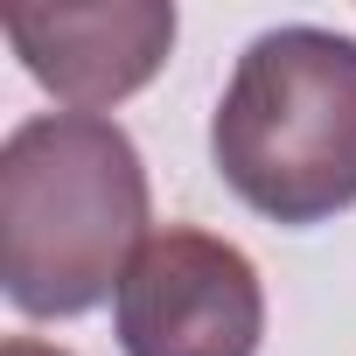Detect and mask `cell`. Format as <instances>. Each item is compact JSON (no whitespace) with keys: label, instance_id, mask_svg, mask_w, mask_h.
Wrapping results in <instances>:
<instances>
[{"label":"cell","instance_id":"1","mask_svg":"<svg viewBox=\"0 0 356 356\" xmlns=\"http://www.w3.org/2000/svg\"><path fill=\"white\" fill-rule=\"evenodd\" d=\"M154 196L133 133L105 112H35L0 147V286L29 321L119 300Z\"/></svg>","mask_w":356,"mask_h":356},{"label":"cell","instance_id":"2","mask_svg":"<svg viewBox=\"0 0 356 356\" xmlns=\"http://www.w3.org/2000/svg\"><path fill=\"white\" fill-rule=\"evenodd\" d=\"M210 161L266 224L314 231L356 210V35L314 22L252 35L210 112Z\"/></svg>","mask_w":356,"mask_h":356},{"label":"cell","instance_id":"3","mask_svg":"<svg viewBox=\"0 0 356 356\" xmlns=\"http://www.w3.org/2000/svg\"><path fill=\"white\" fill-rule=\"evenodd\" d=\"M112 335L126 356H259L266 280L231 238L168 224L126 266Z\"/></svg>","mask_w":356,"mask_h":356},{"label":"cell","instance_id":"4","mask_svg":"<svg viewBox=\"0 0 356 356\" xmlns=\"http://www.w3.org/2000/svg\"><path fill=\"white\" fill-rule=\"evenodd\" d=\"M175 0H84V8H8L0 35L63 112H112L147 91L175 49Z\"/></svg>","mask_w":356,"mask_h":356},{"label":"cell","instance_id":"5","mask_svg":"<svg viewBox=\"0 0 356 356\" xmlns=\"http://www.w3.org/2000/svg\"><path fill=\"white\" fill-rule=\"evenodd\" d=\"M0 356H70V349H56V342H42V335H8Z\"/></svg>","mask_w":356,"mask_h":356}]
</instances>
